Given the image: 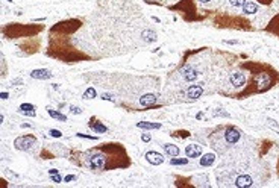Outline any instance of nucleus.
Segmentation results:
<instances>
[{
	"label": "nucleus",
	"mask_w": 279,
	"mask_h": 188,
	"mask_svg": "<svg viewBox=\"0 0 279 188\" xmlns=\"http://www.w3.org/2000/svg\"><path fill=\"white\" fill-rule=\"evenodd\" d=\"M52 181H53V182H61V181H64V179H63V176H61L60 173H55V175L52 176Z\"/></svg>",
	"instance_id": "30"
},
{
	"label": "nucleus",
	"mask_w": 279,
	"mask_h": 188,
	"mask_svg": "<svg viewBox=\"0 0 279 188\" xmlns=\"http://www.w3.org/2000/svg\"><path fill=\"white\" fill-rule=\"evenodd\" d=\"M88 126H90V129H93V131L97 132V134H106V132H108V128H106L97 117H91Z\"/></svg>",
	"instance_id": "13"
},
{
	"label": "nucleus",
	"mask_w": 279,
	"mask_h": 188,
	"mask_svg": "<svg viewBox=\"0 0 279 188\" xmlns=\"http://www.w3.org/2000/svg\"><path fill=\"white\" fill-rule=\"evenodd\" d=\"M47 112H49V115H50V117H53L55 120H61V121H66V120H67V117H66L64 114H61V112H58V111H55V109L49 108V106H47Z\"/></svg>",
	"instance_id": "25"
},
{
	"label": "nucleus",
	"mask_w": 279,
	"mask_h": 188,
	"mask_svg": "<svg viewBox=\"0 0 279 188\" xmlns=\"http://www.w3.org/2000/svg\"><path fill=\"white\" fill-rule=\"evenodd\" d=\"M276 172H278V175H279V158H278V166H276Z\"/></svg>",
	"instance_id": "43"
},
{
	"label": "nucleus",
	"mask_w": 279,
	"mask_h": 188,
	"mask_svg": "<svg viewBox=\"0 0 279 188\" xmlns=\"http://www.w3.org/2000/svg\"><path fill=\"white\" fill-rule=\"evenodd\" d=\"M190 135V132H187V131H176V132H173V137H188Z\"/></svg>",
	"instance_id": "29"
},
{
	"label": "nucleus",
	"mask_w": 279,
	"mask_h": 188,
	"mask_svg": "<svg viewBox=\"0 0 279 188\" xmlns=\"http://www.w3.org/2000/svg\"><path fill=\"white\" fill-rule=\"evenodd\" d=\"M49 173H50V175H55V173H58V170H55V169H52V170H49Z\"/></svg>",
	"instance_id": "40"
},
{
	"label": "nucleus",
	"mask_w": 279,
	"mask_h": 188,
	"mask_svg": "<svg viewBox=\"0 0 279 188\" xmlns=\"http://www.w3.org/2000/svg\"><path fill=\"white\" fill-rule=\"evenodd\" d=\"M140 105H141V106H146V108L155 106V105H156V94L147 93L144 94V96H141V97H140Z\"/></svg>",
	"instance_id": "16"
},
{
	"label": "nucleus",
	"mask_w": 279,
	"mask_h": 188,
	"mask_svg": "<svg viewBox=\"0 0 279 188\" xmlns=\"http://www.w3.org/2000/svg\"><path fill=\"white\" fill-rule=\"evenodd\" d=\"M214 26L218 29H235V30H250L252 23L244 17L220 14L214 18Z\"/></svg>",
	"instance_id": "5"
},
{
	"label": "nucleus",
	"mask_w": 279,
	"mask_h": 188,
	"mask_svg": "<svg viewBox=\"0 0 279 188\" xmlns=\"http://www.w3.org/2000/svg\"><path fill=\"white\" fill-rule=\"evenodd\" d=\"M37 143V137L35 135H32V134H27V135H21V137H18L15 141H14V147L17 149V150H23V152H26V150H31L32 147H34V144Z\"/></svg>",
	"instance_id": "11"
},
{
	"label": "nucleus",
	"mask_w": 279,
	"mask_h": 188,
	"mask_svg": "<svg viewBox=\"0 0 279 188\" xmlns=\"http://www.w3.org/2000/svg\"><path fill=\"white\" fill-rule=\"evenodd\" d=\"M257 2H260L261 5H266V6H270L273 3V0H257Z\"/></svg>",
	"instance_id": "36"
},
{
	"label": "nucleus",
	"mask_w": 279,
	"mask_h": 188,
	"mask_svg": "<svg viewBox=\"0 0 279 188\" xmlns=\"http://www.w3.org/2000/svg\"><path fill=\"white\" fill-rule=\"evenodd\" d=\"M243 140V132L234 126V124H228V126H217V129H214L209 135V146L220 155L228 156L231 149L237 147Z\"/></svg>",
	"instance_id": "4"
},
{
	"label": "nucleus",
	"mask_w": 279,
	"mask_h": 188,
	"mask_svg": "<svg viewBox=\"0 0 279 188\" xmlns=\"http://www.w3.org/2000/svg\"><path fill=\"white\" fill-rule=\"evenodd\" d=\"M80 26H82V21L73 18V20H67V21L57 23V24L50 29V32H52V34H61V35H63V34H73V32H76Z\"/></svg>",
	"instance_id": "8"
},
{
	"label": "nucleus",
	"mask_w": 279,
	"mask_h": 188,
	"mask_svg": "<svg viewBox=\"0 0 279 188\" xmlns=\"http://www.w3.org/2000/svg\"><path fill=\"white\" fill-rule=\"evenodd\" d=\"M162 147H164L165 153H167L170 158H176V156L181 155V149H179L176 144H164Z\"/></svg>",
	"instance_id": "18"
},
{
	"label": "nucleus",
	"mask_w": 279,
	"mask_h": 188,
	"mask_svg": "<svg viewBox=\"0 0 279 188\" xmlns=\"http://www.w3.org/2000/svg\"><path fill=\"white\" fill-rule=\"evenodd\" d=\"M8 2H12V0H8Z\"/></svg>",
	"instance_id": "44"
},
{
	"label": "nucleus",
	"mask_w": 279,
	"mask_h": 188,
	"mask_svg": "<svg viewBox=\"0 0 279 188\" xmlns=\"http://www.w3.org/2000/svg\"><path fill=\"white\" fill-rule=\"evenodd\" d=\"M141 140H143L144 143H149L152 138H150V135H149V134H143V135H141Z\"/></svg>",
	"instance_id": "35"
},
{
	"label": "nucleus",
	"mask_w": 279,
	"mask_h": 188,
	"mask_svg": "<svg viewBox=\"0 0 279 188\" xmlns=\"http://www.w3.org/2000/svg\"><path fill=\"white\" fill-rule=\"evenodd\" d=\"M102 97H103L105 100H114V97H113L111 94H108V93H105L103 96H102Z\"/></svg>",
	"instance_id": "37"
},
{
	"label": "nucleus",
	"mask_w": 279,
	"mask_h": 188,
	"mask_svg": "<svg viewBox=\"0 0 279 188\" xmlns=\"http://www.w3.org/2000/svg\"><path fill=\"white\" fill-rule=\"evenodd\" d=\"M182 79L185 82H196L201 76V72L196 66H191V64H184L179 70Z\"/></svg>",
	"instance_id": "10"
},
{
	"label": "nucleus",
	"mask_w": 279,
	"mask_h": 188,
	"mask_svg": "<svg viewBox=\"0 0 279 188\" xmlns=\"http://www.w3.org/2000/svg\"><path fill=\"white\" fill-rule=\"evenodd\" d=\"M137 128H140V129H144V131H152V129H159V128H161V123L138 121V123H137Z\"/></svg>",
	"instance_id": "21"
},
{
	"label": "nucleus",
	"mask_w": 279,
	"mask_h": 188,
	"mask_svg": "<svg viewBox=\"0 0 279 188\" xmlns=\"http://www.w3.org/2000/svg\"><path fill=\"white\" fill-rule=\"evenodd\" d=\"M146 3H155V5H159V0H144Z\"/></svg>",
	"instance_id": "38"
},
{
	"label": "nucleus",
	"mask_w": 279,
	"mask_h": 188,
	"mask_svg": "<svg viewBox=\"0 0 279 188\" xmlns=\"http://www.w3.org/2000/svg\"><path fill=\"white\" fill-rule=\"evenodd\" d=\"M228 82H229V87H231L234 91H237V94L240 93L238 90H243V88L246 87V84H247V70L244 69L243 64L240 66V69L231 72V75L228 76ZM237 94H235V96H237ZM235 96H234V97H235Z\"/></svg>",
	"instance_id": "7"
},
{
	"label": "nucleus",
	"mask_w": 279,
	"mask_h": 188,
	"mask_svg": "<svg viewBox=\"0 0 279 188\" xmlns=\"http://www.w3.org/2000/svg\"><path fill=\"white\" fill-rule=\"evenodd\" d=\"M20 111L24 112V115H27V117H35V106L31 103H21Z\"/></svg>",
	"instance_id": "20"
},
{
	"label": "nucleus",
	"mask_w": 279,
	"mask_h": 188,
	"mask_svg": "<svg viewBox=\"0 0 279 188\" xmlns=\"http://www.w3.org/2000/svg\"><path fill=\"white\" fill-rule=\"evenodd\" d=\"M269 166L257 164L255 160L246 156L226 160L215 170V181L220 187H261L269 182Z\"/></svg>",
	"instance_id": "1"
},
{
	"label": "nucleus",
	"mask_w": 279,
	"mask_h": 188,
	"mask_svg": "<svg viewBox=\"0 0 279 188\" xmlns=\"http://www.w3.org/2000/svg\"><path fill=\"white\" fill-rule=\"evenodd\" d=\"M70 112H73V114H82V109L77 108V106H70Z\"/></svg>",
	"instance_id": "31"
},
{
	"label": "nucleus",
	"mask_w": 279,
	"mask_h": 188,
	"mask_svg": "<svg viewBox=\"0 0 279 188\" xmlns=\"http://www.w3.org/2000/svg\"><path fill=\"white\" fill-rule=\"evenodd\" d=\"M170 164L172 166H185V164H188V161L185 158H182V160L179 158L178 160V156H176V158H170Z\"/></svg>",
	"instance_id": "26"
},
{
	"label": "nucleus",
	"mask_w": 279,
	"mask_h": 188,
	"mask_svg": "<svg viewBox=\"0 0 279 188\" xmlns=\"http://www.w3.org/2000/svg\"><path fill=\"white\" fill-rule=\"evenodd\" d=\"M21 128H24V129H27V128H32V126H31V124H29V123H23V124H21Z\"/></svg>",
	"instance_id": "39"
},
{
	"label": "nucleus",
	"mask_w": 279,
	"mask_h": 188,
	"mask_svg": "<svg viewBox=\"0 0 279 188\" xmlns=\"http://www.w3.org/2000/svg\"><path fill=\"white\" fill-rule=\"evenodd\" d=\"M87 166L91 170L106 172L114 169H126L131 166V158L126 153L125 146L117 143H103L99 144L83 155Z\"/></svg>",
	"instance_id": "2"
},
{
	"label": "nucleus",
	"mask_w": 279,
	"mask_h": 188,
	"mask_svg": "<svg viewBox=\"0 0 279 188\" xmlns=\"http://www.w3.org/2000/svg\"><path fill=\"white\" fill-rule=\"evenodd\" d=\"M50 135L55 137V138H61V137H63V134H61L60 131H50Z\"/></svg>",
	"instance_id": "33"
},
{
	"label": "nucleus",
	"mask_w": 279,
	"mask_h": 188,
	"mask_svg": "<svg viewBox=\"0 0 279 188\" xmlns=\"http://www.w3.org/2000/svg\"><path fill=\"white\" fill-rule=\"evenodd\" d=\"M172 9H182L184 11V15H185V20L191 21V20H201L198 15H196V5L193 3V0H182L181 3H178L176 6H172Z\"/></svg>",
	"instance_id": "9"
},
{
	"label": "nucleus",
	"mask_w": 279,
	"mask_h": 188,
	"mask_svg": "<svg viewBox=\"0 0 279 188\" xmlns=\"http://www.w3.org/2000/svg\"><path fill=\"white\" fill-rule=\"evenodd\" d=\"M258 11V6L254 3V2H247L243 5V12L244 14H255Z\"/></svg>",
	"instance_id": "24"
},
{
	"label": "nucleus",
	"mask_w": 279,
	"mask_h": 188,
	"mask_svg": "<svg viewBox=\"0 0 279 188\" xmlns=\"http://www.w3.org/2000/svg\"><path fill=\"white\" fill-rule=\"evenodd\" d=\"M96 96H97V91H96L94 88H88V90L83 93V96H82V97H83V99H94Z\"/></svg>",
	"instance_id": "27"
},
{
	"label": "nucleus",
	"mask_w": 279,
	"mask_h": 188,
	"mask_svg": "<svg viewBox=\"0 0 279 188\" xmlns=\"http://www.w3.org/2000/svg\"><path fill=\"white\" fill-rule=\"evenodd\" d=\"M247 70V84L237 94V99H246L254 94H263L279 84V72L270 64L264 62H246L243 64Z\"/></svg>",
	"instance_id": "3"
},
{
	"label": "nucleus",
	"mask_w": 279,
	"mask_h": 188,
	"mask_svg": "<svg viewBox=\"0 0 279 188\" xmlns=\"http://www.w3.org/2000/svg\"><path fill=\"white\" fill-rule=\"evenodd\" d=\"M266 30H269V32H272V34H275V35L279 37V14L269 23V26L266 27Z\"/></svg>",
	"instance_id": "22"
},
{
	"label": "nucleus",
	"mask_w": 279,
	"mask_h": 188,
	"mask_svg": "<svg viewBox=\"0 0 279 188\" xmlns=\"http://www.w3.org/2000/svg\"><path fill=\"white\" fill-rule=\"evenodd\" d=\"M185 153H187L188 158H193V160L199 158V156H202V147L198 146V144H188L185 147Z\"/></svg>",
	"instance_id": "17"
},
{
	"label": "nucleus",
	"mask_w": 279,
	"mask_h": 188,
	"mask_svg": "<svg viewBox=\"0 0 279 188\" xmlns=\"http://www.w3.org/2000/svg\"><path fill=\"white\" fill-rule=\"evenodd\" d=\"M32 79H38V81H46L52 78V72L49 69H37L31 73Z\"/></svg>",
	"instance_id": "14"
},
{
	"label": "nucleus",
	"mask_w": 279,
	"mask_h": 188,
	"mask_svg": "<svg viewBox=\"0 0 279 188\" xmlns=\"http://www.w3.org/2000/svg\"><path fill=\"white\" fill-rule=\"evenodd\" d=\"M76 181V175H67V178H64V182H71Z\"/></svg>",
	"instance_id": "34"
},
{
	"label": "nucleus",
	"mask_w": 279,
	"mask_h": 188,
	"mask_svg": "<svg viewBox=\"0 0 279 188\" xmlns=\"http://www.w3.org/2000/svg\"><path fill=\"white\" fill-rule=\"evenodd\" d=\"M204 93L205 91H204V87L202 85H191L187 90V99L188 100H196V99H199Z\"/></svg>",
	"instance_id": "15"
},
{
	"label": "nucleus",
	"mask_w": 279,
	"mask_h": 188,
	"mask_svg": "<svg viewBox=\"0 0 279 188\" xmlns=\"http://www.w3.org/2000/svg\"><path fill=\"white\" fill-rule=\"evenodd\" d=\"M141 38H143L146 43H155V41H156V32L152 30V29H144L143 34H141Z\"/></svg>",
	"instance_id": "19"
},
{
	"label": "nucleus",
	"mask_w": 279,
	"mask_h": 188,
	"mask_svg": "<svg viewBox=\"0 0 279 188\" xmlns=\"http://www.w3.org/2000/svg\"><path fill=\"white\" fill-rule=\"evenodd\" d=\"M8 97V93H2V99H6Z\"/></svg>",
	"instance_id": "41"
},
{
	"label": "nucleus",
	"mask_w": 279,
	"mask_h": 188,
	"mask_svg": "<svg viewBox=\"0 0 279 188\" xmlns=\"http://www.w3.org/2000/svg\"><path fill=\"white\" fill-rule=\"evenodd\" d=\"M44 29L43 24H18V23H11L5 24L2 27V32L6 38H21V37H32L40 34Z\"/></svg>",
	"instance_id": "6"
},
{
	"label": "nucleus",
	"mask_w": 279,
	"mask_h": 188,
	"mask_svg": "<svg viewBox=\"0 0 279 188\" xmlns=\"http://www.w3.org/2000/svg\"><path fill=\"white\" fill-rule=\"evenodd\" d=\"M79 138H85V140H97V137H91V135H85V134H77Z\"/></svg>",
	"instance_id": "32"
},
{
	"label": "nucleus",
	"mask_w": 279,
	"mask_h": 188,
	"mask_svg": "<svg viewBox=\"0 0 279 188\" xmlns=\"http://www.w3.org/2000/svg\"><path fill=\"white\" fill-rule=\"evenodd\" d=\"M201 3H208V2H211V0H199Z\"/></svg>",
	"instance_id": "42"
},
{
	"label": "nucleus",
	"mask_w": 279,
	"mask_h": 188,
	"mask_svg": "<svg viewBox=\"0 0 279 188\" xmlns=\"http://www.w3.org/2000/svg\"><path fill=\"white\" fill-rule=\"evenodd\" d=\"M214 163H215V155H214V153H207V155H204L202 160H201V166H202V167H209V166H212Z\"/></svg>",
	"instance_id": "23"
},
{
	"label": "nucleus",
	"mask_w": 279,
	"mask_h": 188,
	"mask_svg": "<svg viewBox=\"0 0 279 188\" xmlns=\"http://www.w3.org/2000/svg\"><path fill=\"white\" fill-rule=\"evenodd\" d=\"M144 156H146V161L152 166H161L164 163V155H161L156 150H147Z\"/></svg>",
	"instance_id": "12"
},
{
	"label": "nucleus",
	"mask_w": 279,
	"mask_h": 188,
	"mask_svg": "<svg viewBox=\"0 0 279 188\" xmlns=\"http://www.w3.org/2000/svg\"><path fill=\"white\" fill-rule=\"evenodd\" d=\"M229 3H231V6H235V8H243V5L246 3V0H229Z\"/></svg>",
	"instance_id": "28"
}]
</instances>
